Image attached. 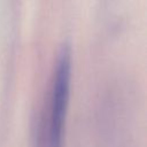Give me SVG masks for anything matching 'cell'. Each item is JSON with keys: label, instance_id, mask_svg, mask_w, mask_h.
Here are the masks:
<instances>
[{"label": "cell", "instance_id": "1", "mask_svg": "<svg viewBox=\"0 0 147 147\" xmlns=\"http://www.w3.org/2000/svg\"><path fill=\"white\" fill-rule=\"evenodd\" d=\"M71 85V52L63 46L56 56L48 94L33 138V147H64Z\"/></svg>", "mask_w": 147, "mask_h": 147}]
</instances>
